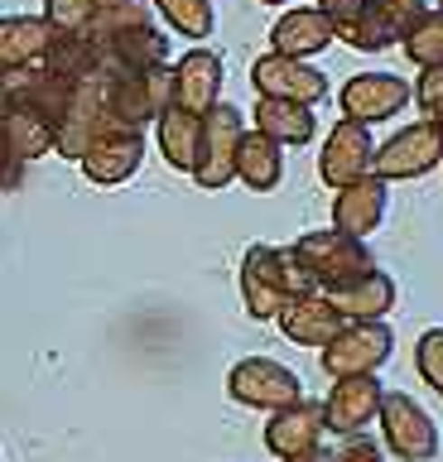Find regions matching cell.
<instances>
[{"instance_id": "obj_1", "label": "cell", "mask_w": 443, "mask_h": 462, "mask_svg": "<svg viewBox=\"0 0 443 462\" xmlns=\"http://www.w3.org/2000/svg\"><path fill=\"white\" fill-rule=\"evenodd\" d=\"M106 111L116 125L145 130L174 106V63L160 68H106L102 72Z\"/></svg>"}, {"instance_id": "obj_2", "label": "cell", "mask_w": 443, "mask_h": 462, "mask_svg": "<svg viewBox=\"0 0 443 462\" xmlns=\"http://www.w3.org/2000/svg\"><path fill=\"white\" fill-rule=\"evenodd\" d=\"M246 135V116L232 101H217L212 111H203V135H198V164H193V183L198 188H226L236 179V150Z\"/></svg>"}, {"instance_id": "obj_3", "label": "cell", "mask_w": 443, "mask_h": 462, "mask_svg": "<svg viewBox=\"0 0 443 462\" xmlns=\"http://www.w3.org/2000/svg\"><path fill=\"white\" fill-rule=\"evenodd\" d=\"M395 352V328L385 318H347V328L337 332L333 342L323 346V371L333 375H366V371H381Z\"/></svg>"}, {"instance_id": "obj_4", "label": "cell", "mask_w": 443, "mask_h": 462, "mask_svg": "<svg viewBox=\"0 0 443 462\" xmlns=\"http://www.w3.org/2000/svg\"><path fill=\"white\" fill-rule=\"evenodd\" d=\"M376 424H381L385 453L395 462H434L438 457V424L429 419L420 400L400 395V390H385Z\"/></svg>"}, {"instance_id": "obj_5", "label": "cell", "mask_w": 443, "mask_h": 462, "mask_svg": "<svg viewBox=\"0 0 443 462\" xmlns=\"http://www.w3.org/2000/svg\"><path fill=\"white\" fill-rule=\"evenodd\" d=\"M294 251L309 260V270L318 274L323 289H337L356 280V274L376 270V255H371V245L362 236H347V231L337 226H323V231H304V236L294 241Z\"/></svg>"}, {"instance_id": "obj_6", "label": "cell", "mask_w": 443, "mask_h": 462, "mask_svg": "<svg viewBox=\"0 0 443 462\" xmlns=\"http://www.w3.org/2000/svg\"><path fill=\"white\" fill-rule=\"evenodd\" d=\"M443 164V130L434 116L410 121L405 130H395L385 144H376V173L385 183H405V179H424L429 169Z\"/></svg>"}, {"instance_id": "obj_7", "label": "cell", "mask_w": 443, "mask_h": 462, "mask_svg": "<svg viewBox=\"0 0 443 462\" xmlns=\"http://www.w3.org/2000/svg\"><path fill=\"white\" fill-rule=\"evenodd\" d=\"M111 125H116V121H111V111H106L102 72H92V78L73 82V101H68L63 121L53 125V154H63V159H73V164H78V159L92 150V140L106 135Z\"/></svg>"}, {"instance_id": "obj_8", "label": "cell", "mask_w": 443, "mask_h": 462, "mask_svg": "<svg viewBox=\"0 0 443 462\" xmlns=\"http://www.w3.org/2000/svg\"><path fill=\"white\" fill-rule=\"evenodd\" d=\"M226 395L236 404H246V410H284V404H294L304 395V381L284 366V361H270V356H246L236 361L232 375H226Z\"/></svg>"}, {"instance_id": "obj_9", "label": "cell", "mask_w": 443, "mask_h": 462, "mask_svg": "<svg viewBox=\"0 0 443 462\" xmlns=\"http://www.w3.org/2000/svg\"><path fill=\"white\" fill-rule=\"evenodd\" d=\"M241 303L255 323H275L280 309L290 303V284H284V251L280 245L255 241L241 255Z\"/></svg>"}, {"instance_id": "obj_10", "label": "cell", "mask_w": 443, "mask_h": 462, "mask_svg": "<svg viewBox=\"0 0 443 462\" xmlns=\"http://www.w3.org/2000/svg\"><path fill=\"white\" fill-rule=\"evenodd\" d=\"M366 173H376V140H371V125L347 121V116H342V121L328 130V140H323L318 179L337 193V188L366 179Z\"/></svg>"}, {"instance_id": "obj_11", "label": "cell", "mask_w": 443, "mask_h": 462, "mask_svg": "<svg viewBox=\"0 0 443 462\" xmlns=\"http://www.w3.org/2000/svg\"><path fill=\"white\" fill-rule=\"evenodd\" d=\"M414 101V87L395 72H356V78L342 82L337 92V106L347 121H362V125H376V121H391Z\"/></svg>"}, {"instance_id": "obj_12", "label": "cell", "mask_w": 443, "mask_h": 462, "mask_svg": "<svg viewBox=\"0 0 443 462\" xmlns=\"http://www.w3.org/2000/svg\"><path fill=\"white\" fill-rule=\"evenodd\" d=\"M381 400H385V385L376 381V371L337 375L333 390H328V400H323L328 433H337V439H347V433H366V424H376V414H381Z\"/></svg>"}, {"instance_id": "obj_13", "label": "cell", "mask_w": 443, "mask_h": 462, "mask_svg": "<svg viewBox=\"0 0 443 462\" xmlns=\"http://www.w3.org/2000/svg\"><path fill=\"white\" fill-rule=\"evenodd\" d=\"M251 87L261 97L309 101V106H318V101L328 97V78L309 63V58H290V53H275V49L251 63Z\"/></svg>"}, {"instance_id": "obj_14", "label": "cell", "mask_w": 443, "mask_h": 462, "mask_svg": "<svg viewBox=\"0 0 443 462\" xmlns=\"http://www.w3.org/2000/svg\"><path fill=\"white\" fill-rule=\"evenodd\" d=\"M82 173L102 188H116V183H131L140 164H145V130H131V125H111L106 135L92 140V150L78 159Z\"/></svg>"}, {"instance_id": "obj_15", "label": "cell", "mask_w": 443, "mask_h": 462, "mask_svg": "<svg viewBox=\"0 0 443 462\" xmlns=\"http://www.w3.org/2000/svg\"><path fill=\"white\" fill-rule=\"evenodd\" d=\"M328 20H333V34L347 43V49H362V53H385L400 43V29L391 24L376 0H337L328 5Z\"/></svg>"}, {"instance_id": "obj_16", "label": "cell", "mask_w": 443, "mask_h": 462, "mask_svg": "<svg viewBox=\"0 0 443 462\" xmlns=\"http://www.w3.org/2000/svg\"><path fill=\"white\" fill-rule=\"evenodd\" d=\"M323 433H328L323 400H304V395H299L294 404H284V410H270L265 448H270L275 457H294V453H309V448H318Z\"/></svg>"}, {"instance_id": "obj_17", "label": "cell", "mask_w": 443, "mask_h": 462, "mask_svg": "<svg viewBox=\"0 0 443 462\" xmlns=\"http://www.w3.org/2000/svg\"><path fill=\"white\" fill-rule=\"evenodd\" d=\"M97 43H102V72L106 68H160V63H169V34L154 20H135L125 29H111Z\"/></svg>"}, {"instance_id": "obj_18", "label": "cell", "mask_w": 443, "mask_h": 462, "mask_svg": "<svg viewBox=\"0 0 443 462\" xmlns=\"http://www.w3.org/2000/svg\"><path fill=\"white\" fill-rule=\"evenodd\" d=\"M385 208H391V183L381 173H366L347 188H337L333 198V226L347 231V236H371L381 222H385Z\"/></svg>"}, {"instance_id": "obj_19", "label": "cell", "mask_w": 443, "mask_h": 462, "mask_svg": "<svg viewBox=\"0 0 443 462\" xmlns=\"http://www.w3.org/2000/svg\"><path fill=\"white\" fill-rule=\"evenodd\" d=\"M222 82H226V63H222V53H212V49H189L174 63V101L193 116L217 106Z\"/></svg>"}, {"instance_id": "obj_20", "label": "cell", "mask_w": 443, "mask_h": 462, "mask_svg": "<svg viewBox=\"0 0 443 462\" xmlns=\"http://www.w3.org/2000/svg\"><path fill=\"white\" fill-rule=\"evenodd\" d=\"M275 323H280V332H284L290 342L323 352V346L333 342L342 328H347V318L337 313V303L328 299V294H309V299H290V303H284Z\"/></svg>"}, {"instance_id": "obj_21", "label": "cell", "mask_w": 443, "mask_h": 462, "mask_svg": "<svg viewBox=\"0 0 443 462\" xmlns=\"http://www.w3.org/2000/svg\"><path fill=\"white\" fill-rule=\"evenodd\" d=\"M333 43H337V34H333V20H328L323 5H294L270 29V49L290 53V58H318Z\"/></svg>"}, {"instance_id": "obj_22", "label": "cell", "mask_w": 443, "mask_h": 462, "mask_svg": "<svg viewBox=\"0 0 443 462\" xmlns=\"http://www.w3.org/2000/svg\"><path fill=\"white\" fill-rule=\"evenodd\" d=\"M236 179L251 188V193H275L284 183V144L270 140L265 130H246L236 150Z\"/></svg>"}, {"instance_id": "obj_23", "label": "cell", "mask_w": 443, "mask_h": 462, "mask_svg": "<svg viewBox=\"0 0 443 462\" xmlns=\"http://www.w3.org/2000/svg\"><path fill=\"white\" fill-rule=\"evenodd\" d=\"M328 299L337 303V313L342 318H385L395 309V280L385 270H366V274H356V280L347 284H337V289H323Z\"/></svg>"}, {"instance_id": "obj_24", "label": "cell", "mask_w": 443, "mask_h": 462, "mask_svg": "<svg viewBox=\"0 0 443 462\" xmlns=\"http://www.w3.org/2000/svg\"><path fill=\"white\" fill-rule=\"evenodd\" d=\"M255 130H265L270 140H280L284 150L290 144H309L318 135V116H313L309 101H284V97H261L255 101Z\"/></svg>"}, {"instance_id": "obj_25", "label": "cell", "mask_w": 443, "mask_h": 462, "mask_svg": "<svg viewBox=\"0 0 443 462\" xmlns=\"http://www.w3.org/2000/svg\"><path fill=\"white\" fill-rule=\"evenodd\" d=\"M49 43H53V24L44 14H5L0 20V68L44 63Z\"/></svg>"}, {"instance_id": "obj_26", "label": "cell", "mask_w": 443, "mask_h": 462, "mask_svg": "<svg viewBox=\"0 0 443 462\" xmlns=\"http://www.w3.org/2000/svg\"><path fill=\"white\" fill-rule=\"evenodd\" d=\"M154 135H160V154H164L169 169L193 173V164H198V135H203V116L183 111L179 101H174V106L154 121Z\"/></svg>"}, {"instance_id": "obj_27", "label": "cell", "mask_w": 443, "mask_h": 462, "mask_svg": "<svg viewBox=\"0 0 443 462\" xmlns=\"http://www.w3.org/2000/svg\"><path fill=\"white\" fill-rule=\"evenodd\" d=\"M44 68L68 78V82H82V78H92V72H102V43H97L88 29L53 34V43L44 49Z\"/></svg>"}, {"instance_id": "obj_28", "label": "cell", "mask_w": 443, "mask_h": 462, "mask_svg": "<svg viewBox=\"0 0 443 462\" xmlns=\"http://www.w3.org/2000/svg\"><path fill=\"white\" fill-rule=\"evenodd\" d=\"M0 125H5V144H10V154H15L20 164H34V159H44L53 150V125L44 121V116H34L24 106H5Z\"/></svg>"}, {"instance_id": "obj_29", "label": "cell", "mask_w": 443, "mask_h": 462, "mask_svg": "<svg viewBox=\"0 0 443 462\" xmlns=\"http://www.w3.org/2000/svg\"><path fill=\"white\" fill-rule=\"evenodd\" d=\"M400 49H405V58L414 68H434L443 63V10L429 5L420 20H414L405 34H400Z\"/></svg>"}, {"instance_id": "obj_30", "label": "cell", "mask_w": 443, "mask_h": 462, "mask_svg": "<svg viewBox=\"0 0 443 462\" xmlns=\"http://www.w3.org/2000/svg\"><path fill=\"white\" fill-rule=\"evenodd\" d=\"M154 10L169 20V29L193 43H203L212 29H217V10H212V0H150Z\"/></svg>"}, {"instance_id": "obj_31", "label": "cell", "mask_w": 443, "mask_h": 462, "mask_svg": "<svg viewBox=\"0 0 443 462\" xmlns=\"http://www.w3.org/2000/svg\"><path fill=\"white\" fill-rule=\"evenodd\" d=\"M102 10V0H44V20L53 24V34H73V29H88Z\"/></svg>"}, {"instance_id": "obj_32", "label": "cell", "mask_w": 443, "mask_h": 462, "mask_svg": "<svg viewBox=\"0 0 443 462\" xmlns=\"http://www.w3.org/2000/svg\"><path fill=\"white\" fill-rule=\"evenodd\" d=\"M414 371L424 375L429 390L443 395V328H429L420 342H414Z\"/></svg>"}, {"instance_id": "obj_33", "label": "cell", "mask_w": 443, "mask_h": 462, "mask_svg": "<svg viewBox=\"0 0 443 462\" xmlns=\"http://www.w3.org/2000/svg\"><path fill=\"white\" fill-rule=\"evenodd\" d=\"M414 101H420L424 116H443V63L420 68V82H414Z\"/></svg>"}, {"instance_id": "obj_34", "label": "cell", "mask_w": 443, "mask_h": 462, "mask_svg": "<svg viewBox=\"0 0 443 462\" xmlns=\"http://www.w3.org/2000/svg\"><path fill=\"white\" fill-rule=\"evenodd\" d=\"M337 462H385V453L366 439V433H347L337 448Z\"/></svg>"}, {"instance_id": "obj_35", "label": "cell", "mask_w": 443, "mask_h": 462, "mask_svg": "<svg viewBox=\"0 0 443 462\" xmlns=\"http://www.w3.org/2000/svg\"><path fill=\"white\" fill-rule=\"evenodd\" d=\"M376 5H381L385 14H391V24L400 29V34H405V29H410V24L429 10V0H376Z\"/></svg>"}, {"instance_id": "obj_36", "label": "cell", "mask_w": 443, "mask_h": 462, "mask_svg": "<svg viewBox=\"0 0 443 462\" xmlns=\"http://www.w3.org/2000/svg\"><path fill=\"white\" fill-rule=\"evenodd\" d=\"M280 462H337V448H309V453H294V457H280Z\"/></svg>"}, {"instance_id": "obj_37", "label": "cell", "mask_w": 443, "mask_h": 462, "mask_svg": "<svg viewBox=\"0 0 443 462\" xmlns=\"http://www.w3.org/2000/svg\"><path fill=\"white\" fill-rule=\"evenodd\" d=\"M261 5H290V0H261Z\"/></svg>"}, {"instance_id": "obj_38", "label": "cell", "mask_w": 443, "mask_h": 462, "mask_svg": "<svg viewBox=\"0 0 443 462\" xmlns=\"http://www.w3.org/2000/svg\"><path fill=\"white\" fill-rule=\"evenodd\" d=\"M10 106V101H5V87H0V111H5Z\"/></svg>"}, {"instance_id": "obj_39", "label": "cell", "mask_w": 443, "mask_h": 462, "mask_svg": "<svg viewBox=\"0 0 443 462\" xmlns=\"http://www.w3.org/2000/svg\"><path fill=\"white\" fill-rule=\"evenodd\" d=\"M313 5H323V10H328V5H337V0H313Z\"/></svg>"}, {"instance_id": "obj_40", "label": "cell", "mask_w": 443, "mask_h": 462, "mask_svg": "<svg viewBox=\"0 0 443 462\" xmlns=\"http://www.w3.org/2000/svg\"><path fill=\"white\" fill-rule=\"evenodd\" d=\"M434 121H438V130H443V116H434Z\"/></svg>"}, {"instance_id": "obj_41", "label": "cell", "mask_w": 443, "mask_h": 462, "mask_svg": "<svg viewBox=\"0 0 443 462\" xmlns=\"http://www.w3.org/2000/svg\"><path fill=\"white\" fill-rule=\"evenodd\" d=\"M438 10H443V0H438Z\"/></svg>"}]
</instances>
